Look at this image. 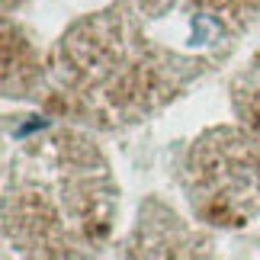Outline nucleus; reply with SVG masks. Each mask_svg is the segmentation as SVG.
<instances>
[{"mask_svg":"<svg viewBox=\"0 0 260 260\" xmlns=\"http://www.w3.org/2000/svg\"><path fill=\"white\" fill-rule=\"evenodd\" d=\"M257 10L260 0H122L61 39L58 96L100 122L142 119L232 45Z\"/></svg>","mask_w":260,"mask_h":260,"instance_id":"nucleus-1","label":"nucleus"},{"mask_svg":"<svg viewBox=\"0 0 260 260\" xmlns=\"http://www.w3.org/2000/svg\"><path fill=\"white\" fill-rule=\"evenodd\" d=\"M235 106H238V116L244 119V125L260 135V61L235 87Z\"/></svg>","mask_w":260,"mask_h":260,"instance_id":"nucleus-4","label":"nucleus"},{"mask_svg":"<svg viewBox=\"0 0 260 260\" xmlns=\"http://www.w3.org/2000/svg\"><path fill=\"white\" fill-rule=\"evenodd\" d=\"M116 196L96 148L74 132L26 148L10 171L7 238L29 254H77L103 241Z\"/></svg>","mask_w":260,"mask_h":260,"instance_id":"nucleus-2","label":"nucleus"},{"mask_svg":"<svg viewBox=\"0 0 260 260\" xmlns=\"http://www.w3.org/2000/svg\"><path fill=\"white\" fill-rule=\"evenodd\" d=\"M193 206L215 225H244L260 212V135L215 128L189 157Z\"/></svg>","mask_w":260,"mask_h":260,"instance_id":"nucleus-3","label":"nucleus"}]
</instances>
